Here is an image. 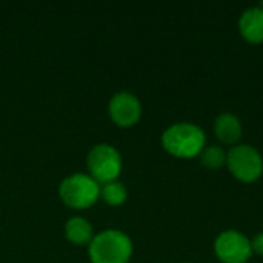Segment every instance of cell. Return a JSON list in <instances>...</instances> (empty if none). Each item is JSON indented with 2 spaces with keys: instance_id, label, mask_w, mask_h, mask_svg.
<instances>
[{
  "instance_id": "7c38bea8",
  "label": "cell",
  "mask_w": 263,
  "mask_h": 263,
  "mask_svg": "<svg viewBox=\"0 0 263 263\" xmlns=\"http://www.w3.org/2000/svg\"><path fill=\"white\" fill-rule=\"evenodd\" d=\"M200 163L208 170H219L227 163V153L222 146H206L200 153Z\"/></svg>"
},
{
  "instance_id": "ba28073f",
  "label": "cell",
  "mask_w": 263,
  "mask_h": 263,
  "mask_svg": "<svg viewBox=\"0 0 263 263\" xmlns=\"http://www.w3.org/2000/svg\"><path fill=\"white\" fill-rule=\"evenodd\" d=\"M239 31L242 37L254 45L263 43V9L251 6L243 11L239 18Z\"/></svg>"
},
{
  "instance_id": "8fae6325",
  "label": "cell",
  "mask_w": 263,
  "mask_h": 263,
  "mask_svg": "<svg viewBox=\"0 0 263 263\" xmlns=\"http://www.w3.org/2000/svg\"><path fill=\"white\" fill-rule=\"evenodd\" d=\"M100 196H102V199H103L108 205L117 206V205H122V203L126 200L128 191H126V188H125L123 183L114 180V182H108V183L102 185V188H100Z\"/></svg>"
},
{
  "instance_id": "52a82bcc",
  "label": "cell",
  "mask_w": 263,
  "mask_h": 263,
  "mask_svg": "<svg viewBox=\"0 0 263 263\" xmlns=\"http://www.w3.org/2000/svg\"><path fill=\"white\" fill-rule=\"evenodd\" d=\"M108 109L114 123H117L119 126H125V128L136 125L142 116L140 100L134 94L126 92V91H122L112 96Z\"/></svg>"
},
{
  "instance_id": "5b68a950",
  "label": "cell",
  "mask_w": 263,
  "mask_h": 263,
  "mask_svg": "<svg viewBox=\"0 0 263 263\" xmlns=\"http://www.w3.org/2000/svg\"><path fill=\"white\" fill-rule=\"evenodd\" d=\"M88 170L91 173V177L97 183H108L114 182L120 171H122V157L120 153L108 143H100L91 148L88 153Z\"/></svg>"
},
{
  "instance_id": "4fadbf2b",
  "label": "cell",
  "mask_w": 263,
  "mask_h": 263,
  "mask_svg": "<svg viewBox=\"0 0 263 263\" xmlns=\"http://www.w3.org/2000/svg\"><path fill=\"white\" fill-rule=\"evenodd\" d=\"M251 250L257 256H262L263 257V231L253 237V240H251Z\"/></svg>"
},
{
  "instance_id": "7a4b0ae2",
  "label": "cell",
  "mask_w": 263,
  "mask_h": 263,
  "mask_svg": "<svg viewBox=\"0 0 263 263\" xmlns=\"http://www.w3.org/2000/svg\"><path fill=\"white\" fill-rule=\"evenodd\" d=\"M131 256L133 242L119 230L102 231L89 243V259L92 263H128Z\"/></svg>"
},
{
  "instance_id": "30bf717a",
  "label": "cell",
  "mask_w": 263,
  "mask_h": 263,
  "mask_svg": "<svg viewBox=\"0 0 263 263\" xmlns=\"http://www.w3.org/2000/svg\"><path fill=\"white\" fill-rule=\"evenodd\" d=\"M65 234H66V239L71 242V243H76V245H86V243H91L92 240V227L91 223L80 217V216H74L71 217L66 225H65Z\"/></svg>"
},
{
  "instance_id": "3957f363",
  "label": "cell",
  "mask_w": 263,
  "mask_h": 263,
  "mask_svg": "<svg viewBox=\"0 0 263 263\" xmlns=\"http://www.w3.org/2000/svg\"><path fill=\"white\" fill-rule=\"evenodd\" d=\"M60 199L71 208L82 210L91 206L100 196V185L86 174H71L59 186Z\"/></svg>"
},
{
  "instance_id": "6da1fadb",
  "label": "cell",
  "mask_w": 263,
  "mask_h": 263,
  "mask_svg": "<svg viewBox=\"0 0 263 263\" xmlns=\"http://www.w3.org/2000/svg\"><path fill=\"white\" fill-rule=\"evenodd\" d=\"M205 143L206 137L203 129L190 122L174 123L162 134L163 148L171 156L179 159H193L200 156L205 149Z\"/></svg>"
},
{
  "instance_id": "8992f818",
  "label": "cell",
  "mask_w": 263,
  "mask_h": 263,
  "mask_svg": "<svg viewBox=\"0 0 263 263\" xmlns=\"http://www.w3.org/2000/svg\"><path fill=\"white\" fill-rule=\"evenodd\" d=\"M214 253L223 263H247L251 256V240L236 230L220 233L214 242Z\"/></svg>"
},
{
  "instance_id": "277c9868",
  "label": "cell",
  "mask_w": 263,
  "mask_h": 263,
  "mask_svg": "<svg viewBox=\"0 0 263 263\" xmlns=\"http://www.w3.org/2000/svg\"><path fill=\"white\" fill-rule=\"evenodd\" d=\"M227 165L230 173L243 183H253L263 173L260 153L251 145H236L227 153Z\"/></svg>"
},
{
  "instance_id": "9c48e42d",
  "label": "cell",
  "mask_w": 263,
  "mask_h": 263,
  "mask_svg": "<svg viewBox=\"0 0 263 263\" xmlns=\"http://www.w3.org/2000/svg\"><path fill=\"white\" fill-rule=\"evenodd\" d=\"M214 133L220 142L234 145L242 137V133H243L242 122L237 116L231 112H222L214 120Z\"/></svg>"
}]
</instances>
